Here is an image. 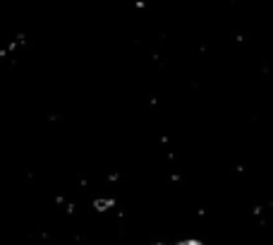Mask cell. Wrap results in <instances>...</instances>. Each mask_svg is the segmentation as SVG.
Listing matches in <instances>:
<instances>
[{"label":"cell","mask_w":273,"mask_h":245,"mask_svg":"<svg viewBox=\"0 0 273 245\" xmlns=\"http://www.w3.org/2000/svg\"><path fill=\"white\" fill-rule=\"evenodd\" d=\"M115 207V197H96L94 199V212L96 214H106Z\"/></svg>","instance_id":"cell-1"},{"label":"cell","mask_w":273,"mask_h":245,"mask_svg":"<svg viewBox=\"0 0 273 245\" xmlns=\"http://www.w3.org/2000/svg\"><path fill=\"white\" fill-rule=\"evenodd\" d=\"M178 245H204V240H199V238H182V240H178Z\"/></svg>","instance_id":"cell-2"},{"label":"cell","mask_w":273,"mask_h":245,"mask_svg":"<svg viewBox=\"0 0 273 245\" xmlns=\"http://www.w3.org/2000/svg\"><path fill=\"white\" fill-rule=\"evenodd\" d=\"M117 181H120V175L117 173H108V183H117Z\"/></svg>","instance_id":"cell-3"},{"label":"cell","mask_w":273,"mask_h":245,"mask_svg":"<svg viewBox=\"0 0 273 245\" xmlns=\"http://www.w3.org/2000/svg\"><path fill=\"white\" fill-rule=\"evenodd\" d=\"M261 212H264V209H261V207H254V209H252V214H254V216H259V214H261Z\"/></svg>","instance_id":"cell-4"}]
</instances>
